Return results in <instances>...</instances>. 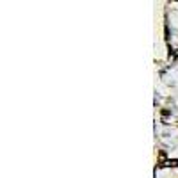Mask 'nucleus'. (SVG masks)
Returning <instances> with one entry per match:
<instances>
[]
</instances>
